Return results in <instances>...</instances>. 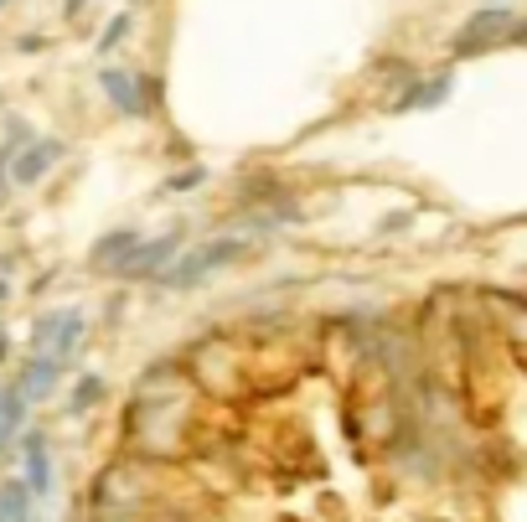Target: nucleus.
<instances>
[{
	"instance_id": "obj_4",
	"label": "nucleus",
	"mask_w": 527,
	"mask_h": 522,
	"mask_svg": "<svg viewBox=\"0 0 527 522\" xmlns=\"http://www.w3.org/2000/svg\"><path fill=\"white\" fill-rule=\"evenodd\" d=\"M181 259V228H171V233H161V238H145L140 249H135V259L124 264V274L119 280H161V274L171 269Z\"/></svg>"
},
{
	"instance_id": "obj_22",
	"label": "nucleus",
	"mask_w": 527,
	"mask_h": 522,
	"mask_svg": "<svg viewBox=\"0 0 527 522\" xmlns=\"http://www.w3.org/2000/svg\"><path fill=\"white\" fill-rule=\"evenodd\" d=\"M6 6H11V0H0V11H6Z\"/></svg>"
},
{
	"instance_id": "obj_18",
	"label": "nucleus",
	"mask_w": 527,
	"mask_h": 522,
	"mask_svg": "<svg viewBox=\"0 0 527 522\" xmlns=\"http://www.w3.org/2000/svg\"><path fill=\"white\" fill-rule=\"evenodd\" d=\"M16 47H21V52H42V47H47V37H21Z\"/></svg>"
},
{
	"instance_id": "obj_11",
	"label": "nucleus",
	"mask_w": 527,
	"mask_h": 522,
	"mask_svg": "<svg viewBox=\"0 0 527 522\" xmlns=\"http://www.w3.org/2000/svg\"><path fill=\"white\" fill-rule=\"evenodd\" d=\"M31 507H37V497H31L26 481L0 486V522H31Z\"/></svg>"
},
{
	"instance_id": "obj_10",
	"label": "nucleus",
	"mask_w": 527,
	"mask_h": 522,
	"mask_svg": "<svg viewBox=\"0 0 527 522\" xmlns=\"http://www.w3.org/2000/svg\"><path fill=\"white\" fill-rule=\"evenodd\" d=\"M26 486L31 497H52V455H47V440L42 435H26Z\"/></svg>"
},
{
	"instance_id": "obj_16",
	"label": "nucleus",
	"mask_w": 527,
	"mask_h": 522,
	"mask_svg": "<svg viewBox=\"0 0 527 522\" xmlns=\"http://www.w3.org/2000/svg\"><path fill=\"white\" fill-rule=\"evenodd\" d=\"M507 47H527V21H517V26H512V37H507Z\"/></svg>"
},
{
	"instance_id": "obj_14",
	"label": "nucleus",
	"mask_w": 527,
	"mask_h": 522,
	"mask_svg": "<svg viewBox=\"0 0 527 522\" xmlns=\"http://www.w3.org/2000/svg\"><path fill=\"white\" fill-rule=\"evenodd\" d=\"M202 181H207V166H186V171L166 176V192H197Z\"/></svg>"
},
{
	"instance_id": "obj_5",
	"label": "nucleus",
	"mask_w": 527,
	"mask_h": 522,
	"mask_svg": "<svg viewBox=\"0 0 527 522\" xmlns=\"http://www.w3.org/2000/svg\"><path fill=\"white\" fill-rule=\"evenodd\" d=\"M140 233L135 228H109L99 243H93V249H88V269L93 274H114V280H119V274H124V264H130L135 259V249H140Z\"/></svg>"
},
{
	"instance_id": "obj_2",
	"label": "nucleus",
	"mask_w": 527,
	"mask_h": 522,
	"mask_svg": "<svg viewBox=\"0 0 527 522\" xmlns=\"http://www.w3.org/2000/svg\"><path fill=\"white\" fill-rule=\"evenodd\" d=\"M88 342V321L78 305H62V311H42L37 321H31V357H52L68 367Z\"/></svg>"
},
{
	"instance_id": "obj_8",
	"label": "nucleus",
	"mask_w": 527,
	"mask_h": 522,
	"mask_svg": "<svg viewBox=\"0 0 527 522\" xmlns=\"http://www.w3.org/2000/svg\"><path fill=\"white\" fill-rule=\"evenodd\" d=\"M57 378H62V362H52V357H26V367H21V393H26V404H47V398L57 393Z\"/></svg>"
},
{
	"instance_id": "obj_9",
	"label": "nucleus",
	"mask_w": 527,
	"mask_h": 522,
	"mask_svg": "<svg viewBox=\"0 0 527 522\" xmlns=\"http://www.w3.org/2000/svg\"><path fill=\"white\" fill-rule=\"evenodd\" d=\"M26 393L16 388V383H6V388H0V455H6L11 450V440L21 435V429H26Z\"/></svg>"
},
{
	"instance_id": "obj_1",
	"label": "nucleus",
	"mask_w": 527,
	"mask_h": 522,
	"mask_svg": "<svg viewBox=\"0 0 527 522\" xmlns=\"http://www.w3.org/2000/svg\"><path fill=\"white\" fill-rule=\"evenodd\" d=\"M248 254V238H238V233H223V238H207V243H197V249H186L166 274H161V280H155V285H161V290H197L202 280H212V274L217 269H228V264H238Z\"/></svg>"
},
{
	"instance_id": "obj_13",
	"label": "nucleus",
	"mask_w": 527,
	"mask_h": 522,
	"mask_svg": "<svg viewBox=\"0 0 527 522\" xmlns=\"http://www.w3.org/2000/svg\"><path fill=\"white\" fill-rule=\"evenodd\" d=\"M130 26H135V21H130V11H119V16L104 26V37H99V47H93V52H99V57H109V52H114L124 37H130Z\"/></svg>"
},
{
	"instance_id": "obj_21",
	"label": "nucleus",
	"mask_w": 527,
	"mask_h": 522,
	"mask_svg": "<svg viewBox=\"0 0 527 522\" xmlns=\"http://www.w3.org/2000/svg\"><path fill=\"white\" fill-rule=\"evenodd\" d=\"M486 6H512V0H486Z\"/></svg>"
},
{
	"instance_id": "obj_15",
	"label": "nucleus",
	"mask_w": 527,
	"mask_h": 522,
	"mask_svg": "<svg viewBox=\"0 0 527 522\" xmlns=\"http://www.w3.org/2000/svg\"><path fill=\"white\" fill-rule=\"evenodd\" d=\"M414 223V212H393V218H383V233H398V228H409Z\"/></svg>"
},
{
	"instance_id": "obj_20",
	"label": "nucleus",
	"mask_w": 527,
	"mask_h": 522,
	"mask_svg": "<svg viewBox=\"0 0 527 522\" xmlns=\"http://www.w3.org/2000/svg\"><path fill=\"white\" fill-rule=\"evenodd\" d=\"M11 357V342H6V331H0V362H6Z\"/></svg>"
},
{
	"instance_id": "obj_23",
	"label": "nucleus",
	"mask_w": 527,
	"mask_h": 522,
	"mask_svg": "<svg viewBox=\"0 0 527 522\" xmlns=\"http://www.w3.org/2000/svg\"><path fill=\"white\" fill-rule=\"evenodd\" d=\"M135 6H145V0H135Z\"/></svg>"
},
{
	"instance_id": "obj_19",
	"label": "nucleus",
	"mask_w": 527,
	"mask_h": 522,
	"mask_svg": "<svg viewBox=\"0 0 527 522\" xmlns=\"http://www.w3.org/2000/svg\"><path fill=\"white\" fill-rule=\"evenodd\" d=\"M6 300H11V280L0 274V311H6Z\"/></svg>"
},
{
	"instance_id": "obj_6",
	"label": "nucleus",
	"mask_w": 527,
	"mask_h": 522,
	"mask_svg": "<svg viewBox=\"0 0 527 522\" xmlns=\"http://www.w3.org/2000/svg\"><path fill=\"white\" fill-rule=\"evenodd\" d=\"M62 150H68V145H62V140H26L21 150H16V161H11V181H16V187H37V181L62 161Z\"/></svg>"
},
{
	"instance_id": "obj_3",
	"label": "nucleus",
	"mask_w": 527,
	"mask_h": 522,
	"mask_svg": "<svg viewBox=\"0 0 527 522\" xmlns=\"http://www.w3.org/2000/svg\"><path fill=\"white\" fill-rule=\"evenodd\" d=\"M512 26H517V11H512V6H481V11L465 16V26L455 32L450 57H481V52H491V47H507Z\"/></svg>"
},
{
	"instance_id": "obj_12",
	"label": "nucleus",
	"mask_w": 527,
	"mask_h": 522,
	"mask_svg": "<svg viewBox=\"0 0 527 522\" xmlns=\"http://www.w3.org/2000/svg\"><path fill=\"white\" fill-rule=\"evenodd\" d=\"M104 404V378L99 373H83L78 383H73V398H68V414L78 419V414H88V409H99Z\"/></svg>"
},
{
	"instance_id": "obj_7",
	"label": "nucleus",
	"mask_w": 527,
	"mask_h": 522,
	"mask_svg": "<svg viewBox=\"0 0 527 522\" xmlns=\"http://www.w3.org/2000/svg\"><path fill=\"white\" fill-rule=\"evenodd\" d=\"M99 88H104V99L119 109V114H130V119H145L150 104L140 94V73H124V68H104L99 73Z\"/></svg>"
},
{
	"instance_id": "obj_17",
	"label": "nucleus",
	"mask_w": 527,
	"mask_h": 522,
	"mask_svg": "<svg viewBox=\"0 0 527 522\" xmlns=\"http://www.w3.org/2000/svg\"><path fill=\"white\" fill-rule=\"evenodd\" d=\"M83 6H88V0H62V16L73 21V16H83Z\"/></svg>"
}]
</instances>
